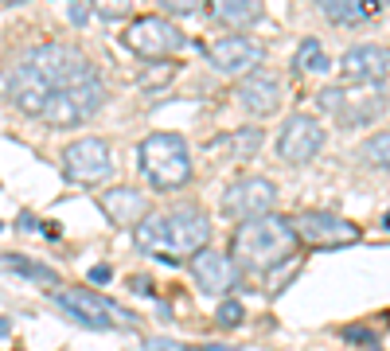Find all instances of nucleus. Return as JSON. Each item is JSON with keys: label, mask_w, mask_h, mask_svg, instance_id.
Here are the masks:
<instances>
[{"label": "nucleus", "mask_w": 390, "mask_h": 351, "mask_svg": "<svg viewBox=\"0 0 390 351\" xmlns=\"http://www.w3.org/2000/svg\"><path fill=\"white\" fill-rule=\"evenodd\" d=\"M137 246L145 254H164V258H184V254H199L211 238V219L199 207H176L164 215H145L133 227Z\"/></svg>", "instance_id": "1"}, {"label": "nucleus", "mask_w": 390, "mask_h": 351, "mask_svg": "<svg viewBox=\"0 0 390 351\" xmlns=\"http://www.w3.org/2000/svg\"><path fill=\"white\" fill-rule=\"evenodd\" d=\"M301 246L297 242L289 219L281 215H262V219H246L238 223L235 230V258L250 270H270V265L293 258V250Z\"/></svg>", "instance_id": "2"}, {"label": "nucleus", "mask_w": 390, "mask_h": 351, "mask_svg": "<svg viewBox=\"0 0 390 351\" xmlns=\"http://www.w3.org/2000/svg\"><path fill=\"white\" fill-rule=\"evenodd\" d=\"M140 172L156 191H180L192 180V153L180 133H153L140 145Z\"/></svg>", "instance_id": "3"}, {"label": "nucleus", "mask_w": 390, "mask_h": 351, "mask_svg": "<svg viewBox=\"0 0 390 351\" xmlns=\"http://www.w3.org/2000/svg\"><path fill=\"white\" fill-rule=\"evenodd\" d=\"M102 106H106V86L98 78V71H90V74H82V78L55 90L47 110H43V121L55 125V129H74V125L90 121Z\"/></svg>", "instance_id": "4"}, {"label": "nucleus", "mask_w": 390, "mask_h": 351, "mask_svg": "<svg viewBox=\"0 0 390 351\" xmlns=\"http://www.w3.org/2000/svg\"><path fill=\"white\" fill-rule=\"evenodd\" d=\"M55 305H59L74 324H82V328L106 332V328H113V324H129V328L137 324L133 312L118 308L113 300L98 297V292H90V289H55Z\"/></svg>", "instance_id": "5"}, {"label": "nucleus", "mask_w": 390, "mask_h": 351, "mask_svg": "<svg viewBox=\"0 0 390 351\" xmlns=\"http://www.w3.org/2000/svg\"><path fill=\"white\" fill-rule=\"evenodd\" d=\"M289 227H293L301 246H312V250H336V246H351V242L363 238V230L351 219L332 215V211H301L289 219Z\"/></svg>", "instance_id": "6"}, {"label": "nucleus", "mask_w": 390, "mask_h": 351, "mask_svg": "<svg viewBox=\"0 0 390 351\" xmlns=\"http://www.w3.org/2000/svg\"><path fill=\"white\" fill-rule=\"evenodd\" d=\"M24 63H28L51 90H59V86H66V82H74V78H82V74L94 71L86 55L74 51V47H66V44H39V47H31V51L24 55Z\"/></svg>", "instance_id": "7"}, {"label": "nucleus", "mask_w": 390, "mask_h": 351, "mask_svg": "<svg viewBox=\"0 0 390 351\" xmlns=\"http://www.w3.org/2000/svg\"><path fill=\"white\" fill-rule=\"evenodd\" d=\"M277 203V188H273V180H265V176H238L235 183H227V191H222L219 207L227 219H262V215H270V207Z\"/></svg>", "instance_id": "8"}, {"label": "nucleus", "mask_w": 390, "mask_h": 351, "mask_svg": "<svg viewBox=\"0 0 390 351\" xmlns=\"http://www.w3.org/2000/svg\"><path fill=\"white\" fill-rule=\"evenodd\" d=\"M121 44H125L133 55H140V58H164L168 51L184 47V36H180V28L168 24L164 16H137V20L125 28Z\"/></svg>", "instance_id": "9"}, {"label": "nucleus", "mask_w": 390, "mask_h": 351, "mask_svg": "<svg viewBox=\"0 0 390 351\" xmlns=\"http://www.w3.org/2000/svg\"><path fill=\"white\" fill-rule=\"evenodd\" d=\"M51 94H55V90L47 86V82L39 78V74L31 71V66L24 63V58H20L16 66H8L4 74H0V98H8V102H12L20 113L43 117L47 102H51Z\"/></svg>", "instance_id": "10"}, {"label": "nucleus", "mask_w": 390, "mask_h": 351, "mask_svg": "<svg viewBox=\"0 0 390 351\" xmlns=\"http://www.w3.org/2000/svg\"><path fill=\"white\" fill-rule=\"evenodd\" d=\"M110 168H113L110 145L98 137H82L63 148V176L71 183H94L102 176H110Z\"/></svg>", "instance_id": "11"}, {"label": "nucleus", "mask_w": 390, "mask_h": 351, "mask_svg": "<svg viewBox=\"0 0 390 351\" xmlns=\"http://www.w3.org/2000/svg\"><path fill=\"white\" fill-rule=\"evenodd\" d=\"M324 148V125L317 121V117L309 113H297L285 121V129H281L277 137V156L285 164H309L312 156Z\"/></svg>", "instance_id": "12"}, {"label": "nucleus", "mask_w": 390, "mask_h": 351, "mask_svg": "<svg viewBox=\"0 0 390 351\" xmlns=\"http://www.w3.org/2000/svg\"><path fill=\"white\" fill-rule=\"evenodd\" d=\"M192 278L207 297H227V292L238 285V265L230 254L203 246L199 254H192Z\"/></svg>", "instance_id": "13"}, {"label": "nucleus", "mask_w": 390, "mask_h": 351, "mask_svg": "<svg viewBox=\"0 0 390 351\" xmlns=\"http://www.w3.org/2000/svg\"><path fill=\"white\" fill-rule=\"evenodd\" d=\"M390 74V51L379 44H355L351 51H344L339 58V78L344 82H355V86H375Z\"/></svg>", "instance_id": "14"}, {"label": "nucleus", "mask_w": 390, "mask_h": 351, "mask_svg": "<svg viewBox=\"0 0 390 351\" xmlns=\"http://www.w3.org/2000/svg\"><path fill=\"white\" fill-rule=\"evenodd\" d=\"M258 63H262V47L246 36H222L219 44L211 47V66L222 74H242Z\"/></svg>", "instance_id": "15"}, {"label": "nucleus", "mask_w": 390, "mask_h": 351, "mask_svg": "<svg viewBox=\"0 0 390 351\" xmlns=\"http://www.w3.org/2000/svg\"><path fill=\"white\" fill-rule=\"evenodd\" d=\"M281 98H285V86H281V78H277V74H265V71L250 74V78L238 86V102H242L250 113H258V117L277 113Z\"/></svg>", "instance_id": "16"}, {"label": "nucleus", "mask_w": 390, "mask_h": 351, "mask_svg": "<svg viewBox=\"0 0 390 351\" xmlns=\"http://www.w3.org/2000/svg\"><path fill=\"white\" fill-rule=\"evenodd\" d=\"M102 211L113 227H137L140 219L148 215V203L137 188H110L102 195Z\"/></svg>", "instance_id": "17"}, {"label": "nucleus", "mask_w": 390, "mask_h": 351, "mask_svg": "<svg viewBox=\"0 0 390 351\" xmlns=\"http://www.w3.org/2000/svg\"><path fill=\"white\" fill-rule=\"evenodd\" d=\"M320 12L339 28H359V24L375 20L383 12V4L379 0H320Z\"/></svg>", "instance_id": "18"}, {"label": "nucleus", "mask_w": 390, "mask_h": 351, "mask_svg": "<svg viewBox=\"0 0 390 351\" xmlns=\"http://www.w3.org/2000/svg\"><path fill=\"white\" fill-rule=\"evenodd\" d=\"M211 4V16L222 24H235V28H242V24H254L262 16V0H207Z\"/></svg>", "instance_id": "19"}, {"label": "nucleus", "mask_w": 390, "mask_h": 351, "mask_svg": "<svg viewBox=\"0 0 390 351\" xmlns=\"http://www.w3.org/2000/svg\"><path fill=\"white\" fill-rule=\"evenodd\" d=\"M222 148H230V156H238V161H250V156H258V148H262V129L254 125V129L230 133V137L222 141Z\"/></svg>", "instance_id": "20"}, {"label": "nucleus", "mask_w": 390, "mask_h": 351, "mask_svg": "<svg viewBox=\"0 0 390 351\" xmlns=\"http://www.w3.org/2000/svg\"><path fill=\"white\" fill-rule=\"evenodd\" d=\"M359 153H363V161H367V164H375V168H386V172H390V129H386V133H375V137H367Z\"/></svg>", "instance_id": "21"}, {"label": "nucleus", "mask_w": 390, "mask_h": 351, "mask_svg": "<svg viewBox=\"0 0 390 351\" xmlns=\"http://www.w3.org/2000/svg\"><path fill=\"white\" fill-rule=\"evenodd\" d=\"M4 262L8 265H12V270H20L24 273V278H31V281H39V285H47V289H55V281H59V278H55V270H51V265H39V262H28V258H4Z\"/></svg>", "instance_id": "22"}, {"label": "nucleus", "mask_w": 390, "mask_h": 351, "mask_svg": "<svg viewBox=\"0 0 390 351\" xmlns=\"http://www.w3.org/2000/svg\"><path fill=\"white\" fill-rule=\"evenodd\" d=\"M297 66L301 71H328V58H324V47H320V39H304L301 47H297Z\"/></svg>", "instance_id": "23"}, {"label": "nucleus", "mask_w": 390, "mask_h": 351, "mask_svg": "<svg viewBox=\"0 0 390 351\" xmlns=\"http://www.w3.org/2000/svg\"><path fill=\"white\" fill-rule=\"evenodd\" d=\"M246 316V308L238 305V300H219V308H215V320H219V328H238Z\"/></svg>", "instance_id": "24"}, {"label": "nucleus", "mask_w": 390, "mask_h": 351, "mask_svg": "<svg viewBox=\"0 0 390 351\" xmlns=\"http://www.w3.org/2000/svg\"><path fill=\"white\" fill-rule=\"evenodd\" d=\"M176 74V63H160V66H148L145 74H140V86L145 90H153V86H164V82Z\"/></svg>", "instance_id": "25"}, {"label": "nucleus", "mask_w": 390, "mask_h": 351, "mask_svg": "<svg viewBox=\"0 0 390 351\" xmlns=\"http://www.w3.org/2000/svg\"><path fill=\"white\" fill-rule=\"evenodd\" d=\"M344 106H347V94L339 86H332V90H324V94H320V110H332V113H344Z\"/></svg>", "instance_id": "26"}, {"label": "nucleus", "mask_w": 390, "mask_h": 351, "mask_svg": "<svg viewBox=\"0 0 390 351\" xmlns=\"http://www.w3.org/2000/svg\"><path fill=\"white\" fill-rule=\"evenodd\" d=\"M156 4H160L164 12H172V16H192L203 0H156Z\"/></svg>", "instance_id": "27"}, {"label": "nucleus", "mask_w": 390, "mask_h": 351, "mask_svg": "<svg viewBox=\"0 0 390 351\" xmlns=\"http://www.w3.org/2000/svg\"><path fill=\"white\" fill-rule=\"evenodd\" d=\"M339 336H344L347 344H371V340H375V332L363 328V324H347V328L339 332Z\"/></svg>", "instance_id": "28"}, {"label": "nucleus", "mask_w": 390, "mask_h": 351, "mask_svg": "<svg viewBox=\"0 0 390 351\" xmlns=\"http://www.w3.org/2000/svg\"><path fill=\"white\" fill-rule=\"evenodd\" d=\"M125 8H129V0H94V12H102V16H125Z\"/></svg>", "instance_id": "29"}, {"label": "nucleus", "mask_w": 390, "mask_h": 351, "mask_svg": "<svg viewBox=\"0 0 390 351\" xmlns=\"http://www.w3.org/2000/svg\"><path fill=\"white\" fill-rule=\"evenodd\" d=\"M145 351H188V347L176 344V340H145Z\"/></svg>", "instance_id": "30"}, {"label": "nucleus", "mask_w": 390, "mask_h": 351, "mask_svg": "<svg viewBox=\"0 0 390 351\" xmlns=\"http://www.w3.org/2000/svg\"><path fill=\"white\" fill-rule=\"evenodd\" d=\"M86 278H90V285H106V281L113 278V270H110V265H94V270H90Z\"/></svg>", "instance_id": "31"}, {"label": "nucleus", "mask_w": 390, "mask_h": 351, "mask_svg": "<svg viewBox=\"0 0 390 351\" xmlns=\"http://www.w3.org/2000/svg\"><path fill=\"white\" fill-rule=\"evenodd\" d=\"M66 12H71V24H86V4H71Z\"/></svg>", "instance_id": "32"}, {"label": "nucleus", "mask_w": 390, "mask_h": 351, "mask_svg": "<svg viewBox=\"0 0 390 351\" xmlns=\"http://www.w3.org/2000/svg\"><path fill=\"white\" fill-rule=\"evenodd\" d=\"M16 227H20V230H36L39 223H36V215H20V223H16Z\"/></svg>", "instance_id": "33"}, {"label": "nucleus", "mask_w": 390, "mask_h": 351, "mask_svg": "<svg viewBox=\"0 0 390 351\" xmlns=\"http://www.w3.org/2000/svg\"><path fill=\"white\" fill-rule=\"evenodd\" d=\"M129 285H133V292H153V285H148V281H145V278H133V281H129Z\"/></svg>", "instance_id": "34"}, {"label": "nucleus", "mask_w": 390, "mask_h": 351, "mask_svg": "<svg viewBox=\"0 0 390 351\" xmlns=\"http://www.w3.org/2000/svg\"><path fill=\"white\" fill-rule=\"evenodd\" d=\"M199 351H242V347H230V344H203Z\"/></svg>", "instance_id": "35"}, {"label": "nucleus", "mask_w": 390, "mask_h": 351, "mask_svg": "<svg viewBox=\"0 0 390 351\" xmlns=\"http://www.w3.org/2000/svg\"><path fill=\"white\" fill-rule=\"evenodd\" d=\"M0 336H8V320H4V316H0Z\"/></svg>", "instance_id": "36"}, {"label": "nucleus", "mask_w": 390, "mask_h": 351, "mask_svg": "<svg viewBox=\"0 0 390 351\" xmlns=\"http://www.w3.org/2000/svg\"><path fill=\"white\" fill-rule=\"evenodd\" d=\"M383 227H386V230H390V211H386V219H383Z\"/></svg>", "instance_id": "37"}, {"label": "nucleus", "mask_w": 390, "mask_h": 351, "mask_svg": "<svg viewBox=\"0 0 390 351\" xmlns=\"http://www.w3.org/2000/svg\"><path fill=\"white\" fill-rule=\"evenodd\" d=\"M4 4H24V0H4Z\"/></svg>", "instance_id": "38"}, {"label": "nucleus", "mask_w": 390, "mask_h": 351, "mask_svg": "<svg viewBox=\"0 0 390 351\" xmlns=\"http://www.w3.org/2000/svg\"><path fill=\"white\" fill-rule=\"evenodd\" d=\"M379 4H390V0H379Z\"/></svg>", "instance_id": "39"}]
</instances>
